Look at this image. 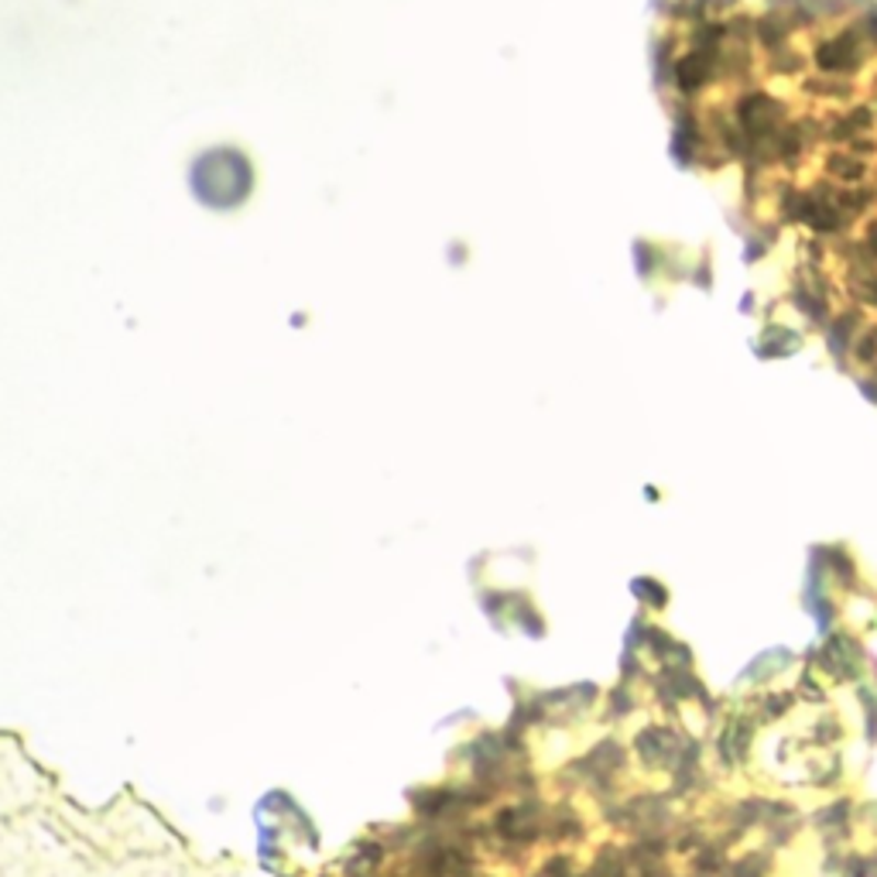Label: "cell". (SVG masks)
Returning <instances> with one entry per match:
<instances>
[{
	"instance_id": "cell-1",
	"label": "cell",
	"mask_w": 877,
	"mask_h": 877,
	"mask_svg": "<svg viewBox=\"0 0 877 877\" xmlns=\"http://www.w3.org/2000/svg\"><path fill=\"white\" fill-rule=\"evenodd\" d=\"M234 168H240V161H234L231 151H226V161H223V165H216L213 158H206V161L200 165V176H203L200 189H203L206 200L216 203V195H223V206H226V203H234V200H240L247 185H237Z\"/></svg>"
}]
</instances>
